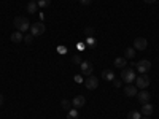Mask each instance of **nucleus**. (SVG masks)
Returning <instances> with one entry per match:
<instances>
[{"instance_id":"30","label":"nucleus","mask_w":159,"mask_h":119,"mask_svg":"<svg viewBox=\"0 0 159 119\" xmlns=\"http://www.w3.org/2000/svg\"><path fill=\"white\" fill-rule=\"evenodd\" d=\"M3 102H5V97H3L2 94H0V107H2V105H3Z\"/></svg>"},{"instance_id":"16","label":"nucleus","mask_w":159,"mask_h":119,"mask_svg":"<svg viewBox=\"0 0 159 119\" xmlns=\"http://www.w3.org/2000/svg\"><path fill=\"white\" fill-rule=\"evenodd\" d=\"M124 57H126L127 60L135 57V49H134V46H132V48H126V51H124Z\"/></svg>"},{"instance_id":"18","label":"nucleus","mask_w":159,"mask_h":119,"mask_svg":"<svg viewBox=\"0 0 159 119\" xmlns=\"http://www.w3.org/2000/svg\"><path fill=\"white\" fill-rule=\"evenodd\" d=\"M67 119H78V110L76 108H70L67 111Z\"/></svg>"},{"instance_id":"10","label":"nucleus","mask_w":159,"mask_h":119,"mask_svg":"<svg viewBox=\"0 0 159 119\" xmlns=\"http://www.w3.org/2000/svg\"><path fill=\"white\" fill-rule=\"evenodd\" d=\"M137 89H139L137 86H132V84L124 86V95H126V97H135L137 92H139Z\"/></svg>"},{"instance_id":"5","label":"nucleus","mask_w":159,"mask_h":119,"mask_svg":"<svg viewBox=\"0 0 159 119\" xmlns=\"http://www.w3.org/2000/svg\"><path fill=\"white\" fill-rule=\"evenodd\" d=\"M135 86H137L139 89H147V87L150 86V78H148V75L145 73V75L137 76V78H135Z\"/></svg>"},{"instance_id":"3","label":"nucleus","mask_w":159,"mask_h":119,"mask_svg":"<svg viewBox=\"0 0 159 119\" xmlns=\"http://www.w3.org/2000/svg\"><path fill=\"white\" fill-rule=\"evenodd\" d=\"M135 68L139 70V73H140V75H145V73H148V72L151 70V62H150V60H147V59L139 60V62L135 64Z\"/></svg>"},{"instance_id":"7","label":"nucleus","mask_w":159,"mask_h":119,"mask_svg":"<svg viewBox=\"0 0 159 119\" xmlns=\"http://www.w3.org/2000/svg\"><path fill=\"white\" fill-rule=\"evenodd\" d=\"M84 84H86V89L94 90V89H97V87H99V78H96L94 75H91V76H88V78H86Z\"/></svg>"},{"instance_id":"23","label":"nucleus","mask_w":159,"mask_h":119,"mask_svg":"<svg viewBox=\"0 0 159 119\" xmlns=\"http://www.w3.org/2000/svg\"><path fill=\"white\" fill-rule=\"evenodd\" d=\"M84 35L86 37H92V35H94V27H86L84 29Z\"/></svg>"},{"instance_id":"28","label":"nucleus","mask_w":159,"mask_h":119,"mask_svg":"<svg viewBox=\"0 0 159 119\" xmlns=\"http://www.w3.org/2000/svg\"><path fill=\"white\" fill-rule=\"evenodd\" d=\"M80 3H81V5H84V7H88V5L91 3V0H80Z\"/></svg>"},{"instance_id":"1","label":"nucleus","mask_w":159,"mask_h":119,"mask_svg":"<svg viewBox=\"0 0 159 119\" xmlns=\"http://www.w3.org/2000/svg\"><path fill=\"white\" fill-rule=\"evenodd\" d=\"M13 24H15L16 30H19V32H25V30L30 29L29 19L24 18V16H16V18H15V22H13Z\"/></svg>"},{"instance_id":"31","label":"nucleus","mask_w":159,"mask_h":119,"mask_svg":"<svg viewBox=\"0 0 159 119\" xmlns=\"http://www.w3.org/2000/svg\"><path fill=\"white\" fill-rule=\"evenodd\" d=\"M59 52H65V48L64 46H59Z\"/></svg>"},{"instance_id":"8","label":"nucleus","mask_w":159,"mask_h":119,"mask_svg":"<svg viewBox=\"0 0 159 119\" xmlns=\"http://www.w3.org/2000/svg\"><path fill=\"white\" fill-rule=\"evenodd\" d=\"M80 68H81V73H84L86 76H91L92 72H94V67H92V64L89 60H83L81 65H80Z\"/></svg>"},{"instance_id":"29","label":"nucleus","mask_w":159,"mask_h":119,"mask_svg":"<svg viewBox=\"0 0 159 119\" xmlns=\"http://www.w3.org/2000/svg\"><path fill=\"white\" fill-rule=\"evenodd\" d=\"M75 81H76V83H83V78L80 76V75H76V76H75Z\"/></svg>"},{"instance_id":"13","label":"nucleus","mask_w":159,"mask_h":119,"mask_svg":"<svg viewBox=\"0 0 159 119\" xmlns=\"http://www.w3.org/2000/svg\"><path fill=\"white\" fill-rule=\"evenodd\" d=\"M113 64H115L116 68H126L127 67V59L126 57H116Z\"/></svg>"},{"instance_id":"19","label":"nucleus","mask_w":159,"mask_h":119,"mask_svg":"<svg viewBox=\"0 0 159 119\" xmlns=\"http://www.w3.org/2000/svg\"><path fill=\"white\" fill-rule=\"evenodd\" d=\"M84 43H86V46H91V48H94V46L97 45V40H96L94 37H88Z\"/></svg>"},{"instance_id":"2","label":"nucleus","mask_w":159,"mask_h":119,"mask_svg":"<svg viewBox=\"0 0 159 119\" xmlns=\"http://www.w3.org/2000/svg\"><path fill=\"white\" fill-rule=\"evenodd\" d=\"M135 78H137V75H135V72L132 70V68H123V72H121V79H123V83H127V84H132L135 81Z\"/></svg>"},{"instance_id":"26","label":"nucleus","mask_w":159,"mask_h":119,"mask_svg":"<svg viewBox=\"0 0 159 119\" xmlns=\"http://www.w3.org/2000/svg\"><path fill=\"white\" fill-rule=\"evenodd\" d=\"M72 60H73V64H75V65H81V62H83V60H81V57H80V56H75V57H73Z\"/></svg>"},{"instance_id":"15","label":"nucleus","mask_w":159,"mask_h":119,"mask_svg":"<svg viewBox=\"0 0 159 119\" xmlns=\"http://www.w3.org/2000/svg\"><path fill=\"white\" fill-rule=\"evenodd\" d=\"M102 78L105 79V81H113V79H115L113 70H103V72H102Z\"/></svg>"},{"instance_id":"6","label":"nucleus","mask_w":159,"mask_h":119,"mask_svg":"<svg viewBox=\"0 0 159 119\" xmlns=\"http://www.w3.org/2000/svg\"><path fill=\"white\" fill-rule=\"evenodd\" d=\"M148 48V42H147V38H143V37H137L134 40V49L137 51H145Z\"/></svg>"},{"instance_id":"32","label":"nucleus","mask_w":159,"mask_h":119,"mask_svg":"<svg viewBox=\"0 0 159 119\" xmlns=\"http://www.w3.org/2000/svg\"><path fill=\"white\" fill-rule=\"evenodd\" d=\"M143 2H147V3H154L156 0H143Z\"/></svg>"},{"instance_id":"20","label":"nucleus","mask_w":159,"mask_h":119,"mask_svg":"<svg viewBox=\"0 0 159 119\" xmlns=\"http://www.w3.org/2000/svg\"><path fill=\"white\" fill-rule=\"evenodd\" d=\"M140 117H142L140 111H129L127 113V119H140Z\"/></svg>"},{"instance_id":"4","label":"nucleus","mask_w":159,"mask_h":119,"mask_svg":"<svg viewBox=\"0 0 159 119\" xmlns=\"http://www.w3.org/2000/svg\"><path fill=\"white\" fill-rule=\"evenodd\" d=\"M45 30H46V27H45V24H43L42 21H40V22H34V24L30 25V33H32L34 37L43 35Z\"/></svg>"},{"instance_id":"27","label":"nucleus","mask_w":159,"mask_h":119,"mask_svg":"<svg viewBox=\"0 0 159 119\" xmlns=\"http://www.w3.org/2000/svg\"><path fill=\"white\" fill-rule=\"evenodd\" d=\"M76 48H78L80 51H83V49L86 48V43H78V45H76Z\"/></svg>"},{"instance_id":"9","label":"nucleus","mask_w":159,"mask_h":119,"mask_svg":"<svg viewBox=\"0 0 159 119\" xmlns=\"http://www.w3.org/2000/svg\"><path fill=\"white\" fill-rule=\"evenodd\" d=\"M137 99H139V102L143 105V103H148V102H150L151 95H150V92H147L145 89H142L140 92H137Z\"/></svg>"},{"instance_id":"14","label":"nucleus","mask_w":159,"mask_h":119,"mask_svg":"<svg viewBox=\"0 0 159 119\" xmlns=\"http://www.w3.org/2000/svg\"><path fill=\"white\" fill-rule=\"evenodd\" d=\"M11 42L13 43H21L22 40H24V35H22V32H19V30H16V32H13L11 33Z\"/></svg>"},{"instance_id":"11","label":"nucleus","mask_w":159,"mask_h":119,"mask_svg":"<svg viewBox=\"0 0 159 119\" xmlns=\"http://www.w3.org/2000/svg\"><path fill=\"white\" fill-rule=\"evenodd\" d=\"M72 105L75 108H81V107H84L86 105V99L83 97V95H76L73 100H72Z\"/></svg>"},{"instance_id":"21","label":"nucleus","mask_w":159,"mask_h":119,"mask_svg":"<svg viewBox=\"0 0 159 119\" xmlns=\"http://www.w3.org/2000/svg\"><path fill=\"white\" fill-rule=\"evenodd\" d=\"M37 5L40 8H48L51 5V0H37Z\"/></svg>"},{"instance_id":"33","label":"nucleus","mask_w":159,"mask_h":119,"mask_svg":"<svg viewBox=\"0 0 159 119\" xmlns=\"http://www.w3.org/2000/svg\"><path fill=\"white\" fill-rule=\"evenodd\" d=\"M140 119H150V117H148V116H145V117H140Z\"/></svg>"},{"instance_id":"24","label":"nucleus","mask_w":159,"mask_h":119,"mask_svg":"<svg viewBox=\"0 0 159 119\" xmlns=\"http://www.w3.org/2000/svg\"><path fill=\"white\" fill-rule=\"evenodd\" d=\"M24 42L27 43V45H30L32 42H34V35L30 33V35H24Z\"/></svg>"},{"instance_id":"25","label":"nucleus","mask_w":159,"mask_h":119,"mask_svg":"<svg viewBox=\"0 0 159 119\" xmlns=\"http://www.w3.org/2000/svg\"><path fill=\"white\" fill-rule=\"evenodd\" d=\"M111 83H113V86H115V87H119V86L123 84V79H116V78H115Z\"/></svg>"},{"instance_id":"17","label":"nucleus","mask_w":159,"mask_h":119,"mask_svg":"<svg viewBox=\"0 0 159 119\" xmlns=\"http://www.w3.org/2000/svg\"><path fill=\"white\" fill-rule=\"evenodd\" d=\"M37 8H38V5H37V0H29V3H27V11L30 13V15L37 11Z\"/></svg>"},{"instance_id":"12","label":"nucleus","mask_w":159,"mask_h":119,"mask_svg":"<svg viewBox=\"0 0 159 119\" xmlns=\"http://www.w3.org/2000/svg\"><path fill=\"white\" fill-rule=\"evenodd\" d=\"M153 111H154V107L148 102V103H143L142 105V113H143V116H151L153 114Z\"/></svg>"},{"instance_id":"22","label":"nucleus","mask_w":159,"mask_h":119,"mask_svg":"<svg viewBox=\"0 0 159 119\" xmlns=\"http://www.w3.org/2000/svg\"><path fill=\"white\" fill-rule=\"evenodd\" d=\"M61 107H62L65 111H69V110H70V107H72V102H69V100H65V99H64V100L61 102Z\"/></svg>"}]
</instances>
